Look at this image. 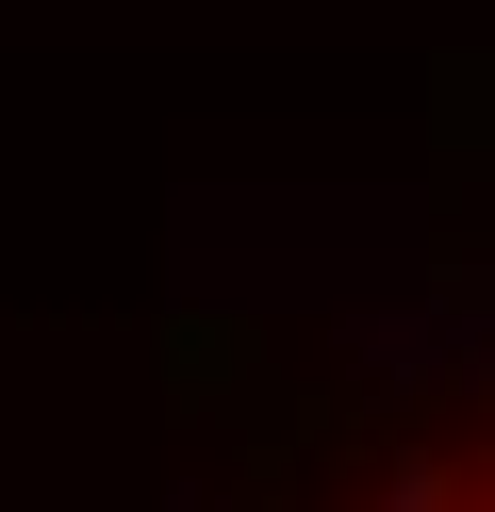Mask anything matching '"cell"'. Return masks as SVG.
<instances>
[{"label": "cell", "mask_w": 495, "mask_h": 512, "mask_svg": "<svg viewBox=\"0 0 495 512\" xmlns=\"http://www.w3.org/2000/svg\"><path fill=\"white\" fill-rule=\"evenodd\" d=\"M380 512H479V496H462L446 463H396V479H380Z\"/></svg>", "instance_id": "cell-1"}, {"label": "cell", "mask_w": 495, "mask_h": 512, "mask_svg": "<svg viewBox=\"0 0 495 512\" xmlns=\"http://www.w3.org/2000/svg\"><path fill=\"white\" fill-rule=\"evenodd\" d=\"M479 512H495V496H479Z\"/></svg>", "instance_id": "cell-2"}]
</instances>
